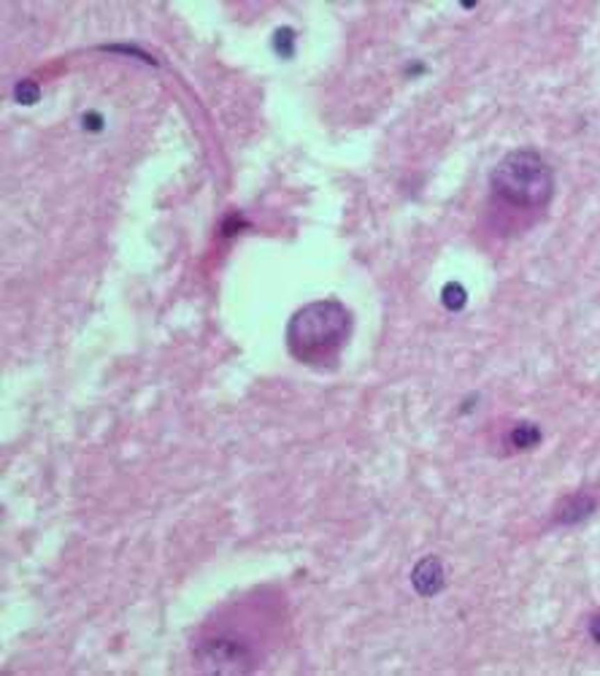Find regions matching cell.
<instances>
[{"label":"cell","instance_id":"obj_2","mask_svg":"<svg viewBox=\"0 0 600 676\" xmlns=\"http://www.w3.org/2000/svg\"><path fill=\"white\" fill-rule=\"evenodd\" d=\"M492 192L514 209H541L552 201L554 176L535 149H516L492 171Z\"/></svg>","mask_w":600,"mask_h":676},{"label":"cell","instance_id":"obj_1","mask_svg":"<svg viewBox=\"0 0 600 676\" xmlns=\"http://www.w3.org/2000/svg\"><path fill=\"white\" fill-rule=\"evenodd\" d=\"M349 311L338 301H317L303 306L287 325V347L306 365L330 363L347 341Z\"/></svg>","mask_w":600,"mask_h":676},{"label":"cell","instance_id":"obj_6","mask_svg":"<svg viewBox=\"0 0 600 676\" xmlns=\"http://www.w3.org/2000/svg\"><path fill=\"white\" fill-rule=\"evenodd\" d=\"M511 443L516 449H528L532 443H538V427H532V425H516L511 430Z\"/></svg>","mask_w":600,"mask_h":676},{"label":"cell","instance_id":"obj_3","mask_svg":"<svg viewBox=\"0 0 600 676\" xmlns=\"http://www.w3.org/2000/svg\"><path fill=\"white\" fill-rule=\"evenodd\" d=\"M198 660L206 671H228V674H241L254 668L252 652L238 641V638H208L206 644L198 650Z\"/></svg>","mask_w":600,"mask_h":676},{"label":"cell","instance_id":"obj_5","mask_svg":"<svg viewBox=\"0 0 600 676\" xmlns=\"http://www.w3.org/2000/svg\"><path fill=\"white\" fill-rule=\"evenodd\" d=\"M592 509H595L592 498H587V495H576V498L565 501L560 519H562V522H576V519H584L587 514H592Z\"/></svg>","mask_w":600,"mask_h":676},{"label":"cell","instance_id":"obj_7","mask_svg":"<svg viewBox=\"0 0 600 676\" xmlns=\"http://www.w3.org/2000/svg\"><path fill=\"white\" fill-rule=\"evenodd\" d=\"M443 304L449 306V308H462V304H465V290H462L460 284H446V290H443Z\"/></svg>","mask_w":600,"mask_h":676},{"label":"cell","instance_id":"obj_8","mask_svg":"<svg viewBox=\"0 0 600 676\" xmlns=\"http://www.w3.org/2000/svg\"><path fill=\"white\" fill-rule=\"evenodd\" d=\"M17 100L24 103V106L35 103V100H38V87H35L33 81H22V84L17 87Z\"/></svg>","mask_w":600,"mask_h":676},{"label":"cell","instance_id":"obj_9","mask_svg":"<svg viewBox=\"0 0 600 676\" xmlns=\"http://www.w3.org/2000/svg\"><path fill=\"white\" fill-rule=\"evenodd\" d=\"M590 630H592V638H595V641H600V617H598V620H592V628H590Z\"/></svg>","mask_w":600,"mask_h":676},{"label":"cell","instance_id":"obj_4","mask_svg":"<svg viewBox=\"0 0 600 676\" xmlns=\"http://www.w3.org/2000/svg\"><path fill=\"white\" fill-rule=\"evenodd\" d=\"M411 582L419 595H436L443 587V565L439 558H425L416 563Z\"/></svg>","mask_w":600,"mask_h":676}]
</instances>
